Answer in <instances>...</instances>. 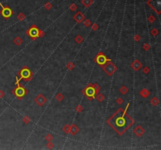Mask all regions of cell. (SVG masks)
<instances>
[{"label": "cell", "instance_id": "obj_1", "mask_svg": "<svg viewBox=\"0 0 161 150\" xmlns=\"http://www.w3.org/2000/svg\"><path fill=\"white\" fill-rule=\"evenodd\" d=\"M109 125H111L118 134L123 135L133 124V120L127 113L123 109H120L108 120Z\"/></svg>", "mask_w": 161, "mask_h": 150}, {"label": "cell", "instance_id": "obj_2", "mask_svg": "<svg viewBox=\"0 0 161 150\" xmlns=\"http://www.w3.org/2000/svg\"><path fill=\"white\" fill-rule=\"evenodd\" d=\"M116 69H117V68H116V66L114 65L112 62H110V61H109V63H106L105 64L104 67H103L104 71L108 75H109V76L113 75V73L116 70Z\"/></svg>", "mask_w": 161, "mask_h": 150}, {"label": "cell", "instance_id": "obj_3", "mask_svg": "<svg viewBox=\"0 0 161 150\" xmlns=\"http://www.w3.org/2000/svg\"><path fill=\"white\" fill-rule=\"evenodd\" d=\"M83 93L84 95L87 96V97L89 98V99H94L95 95H96V91L94 90V88L93 87L89 84V86L87 87V88H85V90L83 91Z\"/></svg>", "mask_w": 161, "mask_h": 150}, {"label": "cell", "instance_id": "obj_4", "mask_svg": "<svg viewBox=\"0 0 161 150\" xmlns=\"http://www.w3.org/2000/svg\"><path fill=\"white\" fill-rule=\"evenodd\" d=\"M20 78H23L25 81H29L32 77V73L31 72V70L26 67L21 70V71L20 72Z\"/></svg>", "mask_w": 161, "mask_h": 150}, {"label": "cell", "instance_id": "obj_5", "mask_svg": "<svg viewBox=\"0 0 161 150\" xmlns=\"http://www.w3.org/2000/svg\"><path fill=\"white\" fill-rule=\"evenodd\" d=\"M13 92L18 98H19V99H20V98H22L25 95H26L28 91L24 88H23V87H17V88H16L14 90H13Z\"/></svg>", "mask_w": 161, "mask_h": 150}, {"label": "cell", "instance_id": "obj_6", "mask_svg": "<svg viewBox=\"0 0 161 150\" xmlns=\"http://www.w3.org/2000/svg\"><path fill=\"white\" fill-rule=\"evenodd\" d=\"M39 30L37 29L36 26L33 25L29 30H28L27 34H28V35H29L30 37H32L33 39H35V38H36L37 37H39L38 36V35H39Z\"/></svg>", "mask_w": 161, "mask_h": 150}, {"label": "cell", "instance_id": "obj_7", "mask_svg": "<svg viewBox=\"0 0 161 150\" xmlns=\"http://www.w3.org/2000/svg\"><path fill=\"white\" fill-rule=\"evenodd\" d=\"M46 102V98H45V96L43 95L42 94H39L35 98V102L39 106H43Z\"/></svg>", "mask_w": 161, "mask_h": 150}, {"label": "cell", "instance_id": "obj_8", "mask_svg": "<svg viewBox=\"0 0 161 150\" xmlns=\"http://www.w3.org/2000/svg\"><path fill=\"white\" fill-rule=\"evenodd\" d=\"M108 60L106 59V56L104 55L102 52H100L96 57V62L98 63L99 65H105Z\"/></svg>", "mask_w": 161, "mask_h": 150}, {"label": "cell", "instance_id": "obj_9", "mask_svg": "<svg viewBox=\"0 0 161 150\" xmlns=\"http://www.w3.org/2000/svg\"><path fill=\"white\" fill-rule=\"evenodd\" d=\"M134 135L137 136V137H141L145 133V129L141 126H137L134 128Z\"/></svg>", "mask_w": 161, "mask_h": 150}, {"label": "cell", "instance_id": "obj_10", "mask_svg": "<svg viewBox=\"0 0 161 150\" xmlns=\"http://www.w3.org/2000/svg\"><path fill=\"white\" fill-rule=\"evenodd\" d=\"M131 67L132 68L134 69V70H139L142 67V64L141 63V62H140L139 60H135L134 62L132 63V64H131Z\"/></svg>", "mask_w": 161, "mask_h": 150}, {"label": "cell", "instance_id": "obj_11", "mask_svg": "<svg viewBox=\"0 0 161 150\" xmlns=\"http://www.w3.org/2000/svg\"><path fill=\"white\" fill-rule=\"evenodd\" d=\"M2 14H3V16L4 17L8 18L12 16L13 13H12V10H11L10 8H5L3 10V12H2Z\"/></svg>", "mask_w": 161, "mask_h": 150}, {"label": "cell", "instance_id": "obj_12", "mask_svg": "<svg viewBox=\"0 0 161 150\" xmlns=\"http://www.w3.org/2000/svg\"><path fill=\"white\" fill-rule=\"evenodd\" d=\"M74 19L78 23H82V21L84 20V16H83L80 12H78V13L74 16Z\"/></svg>", "mask_w": 161, "mask_h": 150}, {"label": "cell", "instance_id": "obj_13", "mask_svg": "<svg viewBox=\"0 0 161 150\" xmlns=\"http://www.w3.org/2000/svg\"><path fill=\"white\" fill-rule=\"evenodd\" d=\"M140 95H141V96L142 98H145L149 96V95H150V91H149L147 88H144L140 91Z\"/></svg>", "mask_w": 161, "mask_h": 150}, {"label": "cell", "instance_id": "obj_14", "mask_svg": "<svg viewBox=\"0 0 161 150\" xmlns=\"http://www.w3.org/2000/svg\"><path fill=\"white\" fill-rule=\"evenodd\" d=\"M78 131H79V128L76 124H73L72 126L70 127V132H71L72 135H76V134L78 133Z\"/></svg>", "mask_w": 161, "mask_h": 150}, {"label": "cell", "instance_id": "obj_15", "mask_svg": "<svg viewBox=\"0 0 161 150\" xmlns=\"http://www.w3.org/2000/svg\"><path fill=\"white\" fill-rule=\"evenodd\" d=\"M13 43H14L16 45L20 46V45L23 43V40H22V38L20 37L17 36L14 39H13Z\"/></svg>", "mask_w": 161, "mask_h": 150}, {"label": "cell", "instance_id": "obj_16", "mask_svg": "<svg viewBox=\"0 0 161 150\" xmlns=\"http://www.w3.org/2000/svg\"><path fill=\"white\" fill-rule=\"evenodd\" d=\"M96 98H97V100L98 101V102H103V101L105 100V95H103V94H101V93H97Z\"/></svg>", "mask_w": 161, "mask_h": 150}, {"label": "cell", "instance_id": "obj_17", "mask_svg": "<svg viewBox=\"0 0 161 150\" xmlns=\"http://www.w3.org/2000/svg\"><path fill=\"white\" fill-rule=\"evenodd\" d=\"M120 93L122 94V95H126L127 92H128V88H127V86H125V85H123L121 88H120Z\"/></svg>", "mask_w": 161, "mask_h": 150}, {"label": "cell", "instance_id": "obj_18", "mask_svg": "<svg viewBox=\"0 0 161 150\" xmlns=\"http://www.w3.org/2000/svg\"><path fill=\"white\" fill-rule=\"evenodd\" d=\"M75 41H76V43H78V44H80V43H82V42L83 41V36H81V35H77V36L75 38Z\"/></svg>", "mask_w": 161, "mask_h": 150}, {"label": "cell", "instance_id": "obj_19", "mask_svg": "<svg viewBox=\"0 0 161 150\" xmlns=\"http://www.w3.org/2000/svg\"><path fill=\"white\" fill-rule=\"evenodd\" d=\"M55 98L58 102H61V101H63V99H64V95L61 93H57V95H56Z\"/></svg>", "mask_w": 161, "mask_h": 150}, {"label": "cell", "instance_id": "obj_20", "mask_svg": "<svg viewBox=\"0 0 161 150\" xmlns=\"http://www.w3.org/2000/svg\"><path fill=\"white\" fill-rule=\"evenodd\" d=\"M90 85H91L93 88H94V90L96 91V92L97 93H98V91H100V89H101V87H100V85L98 84H97V83H94V84H90Z\"/></svg>", "mask_w": 161, "mask_h": 150}, {"label": "cell", "instance_id": "obj_21", "mask_svg": "<svg viewBox=\"0 0 161 150\" xmlns=\"http://www.w3.org/2000/svg\"><path fill=\"white\" fill-rule=\"evenodd\" d=\"M151 103L154 105V106H156V105H157L159 104V99L156 97H154V98H152Z\"/></svg>", "mask_w": 161, "mask_h": 150}, {"label": "cell", "instance_id": "obj_22", "mask_svg": "<svg viewBox=\"0 0 161 150\" xmlns=\"http://www.w3.org/2000/svg\"><path fill=\"white\" fill-rule=\"evenodd\" d=\"M159 30H157L156 28H153V30H151V34L153 35V36H157V35L159 34Z\"/></svg>", "mask_w": 161, "mask_h": 150}, {"label": "cell", "instance_id": "obj_23", "mask_svg": "<svg viewBox=\"0 0 161 150\" xmlns=\"http://www.w3.org/2000/svg\"><path fill=\"white\" fill-rule=\"evenodd\" d=\"M75 67V64L73 63H72V62H69L67 64V68L69 70H73V68Z\"/></svg>", "mask_w": 161, "mask_h": 150}, {"label": "cell", "instance_id": "obj_24", "mask_svg": "<svg viewBox=\"0 0 161 150\" xmlns=\"http://www.w3.org/2000/svg\"><path fill=\"white\" fill-rule=\"evenodd\" d=\"M63 131H64V132L66 133V134L69 133L70 132V126L68 125V124H67V125H65L64 127V128H63Z\"/></svg>", "mask_w": 161, "mask_h": 150}, {"label": "cell", "instance_id": "obj_25", "mask_svg": "<svg viewBox=\"0 0 161 150\" xmlns=\"http://www.w3.org/2000/svg\"><path fill=\"white\" fill-rule=\"evenodd\" d=\"M30 121H31V120H30V118L28 116H25L24 118H23V122H24V124H29L30 123Z\"/></svg>", "mask_w": 161, "mask_h": 150}, {"label": "cell", "instance_id": "obj_26", "mask_svg": "<svg viewBox=\"0 0 161 150\" xmlns=\"http://www.w3.org/2000/svg\"><path fill=\"white\" fill-rule=\"evenodd\" d=\"M142 70H143V73H144V74H148L150 72V68H149V67H145Z\"/></svg>", "mask_w": 161, "mask_h": 150}, {"label": "cell", "instance_id": "obj_27", "mask_svg": "<svg viewBox=\"0 0 161 150\" xmlns=\"http://www.w3.org/2000/svg\"><path fill=\"white\" fill-rule=\"evenodd\" d=\"M91 27H92V30H94V31H96V30H97L99 29V25L98 24H97V23H94V24H93L91 26Z\"/></svg>", "mask_w": 161, "mask_h": 150}, {"label": "cell", "instance_id": "obj_28", "mask_svg": "<svg viewBox=\"0 0 161 150\" xmlns=\"http://www.w3.org/2000/svg\"><path fill=\"white\" fill-rule=\"evenodd\" d=\"M53 138V137L50 135V134H48V135H46V140H47L48 142H50V141H52Z\"/></svg>", "mask_w": 161, "mask_h": 150}, {"label": "cell", "instance_id": "obj_29", "mask_svg": "<svg viewBox=\"0 0 161 150\" xmlns=\"http://www.w3.org/2000/svg\"><path fill=\"white\" fill-rule=\"evenodd\" d=\"M116 103H117L118 105H122L123 103V99L122 98H118L117 99H116Z\"/></svg>", "mask_w": 161, "mask_h": 150}, {"label": "cell", "instance_id": "obj_30", "mask_svg": "<svg viewBox=\"0 0 161 150\" xmlns=\"http://www.w3.org/2000/svg\"><path fill=\"white\" fill-rule=\"evenodd\" d=\"M84 25L86 27H90V26H91V22H90V20H86L84 21Z\"/></svg>", "mask_w": 161, "mask_h": 150}, {"label": "cell", "instance_id": "obj_31", "mask_svg": "<svg viewBox=\"0 0 161 150\" xmlns=\"http://www.w3.org/2000/svg\"><path fill=\"white\" fill-rule=\"evenodd\" d=\"M148 20H149V22H150V23H153L154 21L156 20V18L154 17L153 16H149V17Z\"/></svg>", "mask_w": 161, "mask_h": 150}, {"label": "cell", "instance_id": "obj_32", "mask_svg": "<svg viewBox=\"0 0 161 150\" xmlns=\"http://www.w3.org/2000/svg\"><path fill=\"white\" fill-rule=\"evenodd\" d=\"M24 17H25V16L23 13H20L19 15H18V20H23L24 19Z\"/></svg>", "mask_w": 161, "mask_h": 150}, {"label": "cell", "instance_id": "obj_33", "mask_svg": "<svg viewBox=\"0 0 161 150\" xmlns=\"http://www.w3.org/2000/svg\"><path fill=\"white\" fill-rule=\"evenodd\" d=\"M46 147H47L48 149H53V144L52 142H49L47 143V145H46Z\"/></svg>", "mask_w": 161, "mask_h": 150}, {"label": "cell", "instance_id": "obj_34", "mask_svg": "<svg viewBox=\"0 0 161 150\" xmlns=\"http://www.w3.org/2000/svg\"><path fill=\"white\" fill-rule=\"evenodd\" d=\"M143 49H145V50H149V49H150V46H149V44H147V43H145L143 45Z\"/></svg>", "mask_w": 161, "mask_h": 150}, {"label": "cell", "instance_id": "obj_35", "mask_svg": "<svg viewBox=\"0 0 161 150\" xmlns=\"http://www.w3.org/2000/svg\"><path fill=\"white\" fill-rule=\"evenodd\" d=\"M83 106L82 105H78V106L76 107V111L77 112H82L83 111Z\"/></svg>", "mask_w": 161, "mask_h": 150}, {"label": "cell", "instance_id": "obj_36", "mask_svg": "<svg viewBox=\"0 0 161 150\" xmlns=\"http://www.w3.org/2000/svg\"><path fill=\"white\" fill-rule=\"evenodd\" d=\"M140 39H141V37H140V35L139 34H136L134 36V40L136 41H140Z\"/></svg>", "mask_w": 161, "mask_h": 150}, {"label": "cell", "instance_id": "obj_37", "mask_svg": "<svg viewBox=\"0 0 161 150\" xmlns=\"http://www.w3.org/2000/svg\"><path fill=\"white\" fill-rule=\"evenodd\" d=\"M4 95H5L4 92H3V91H0V97L3 98V97H4Z\"/></svg>", "mask_w": 161, "mask_h": 150}, {"label": "cell", "instance_id": "obj_38", "mask_svg": "<svg viewBox=\"0 0 161 150\" xmlns=\"http://www.w3.org/2000/svg\"><path fill=\"white\" fill-rule=\"evenodd\" d=\"M46 8L49 9H50V5H47V6H46Z\"/></svg>", "mask_w": 161, "mask_h": 150}]
</instances>
